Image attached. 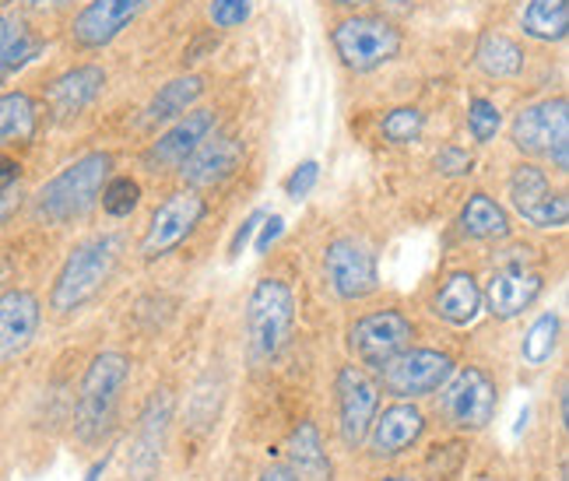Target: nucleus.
Here are the masks:
<instances>
[{
    "label": "nucleus",
    "mask_w": 569,
    "mask_h": 481,
    "mask_svg": "<svg viewBox=\"0 0 569 481\" xmlns=\"http://www.w3.org/2000/svg\"><path fill=\"white\" fill-rule=\"evenodd\" d=\"M113 172L109 151H89L74 159L68 169H60L50 183H42L36 193V214L50 226H71L84 218L102 197V187Z\"/></svg>",
    "instance_id": "f257e3e1"
},
{
    "label": "nucleus",
    "mask_w": 569,
    "mask_h": 481,
    "mask_svg": "<svg viewBox=\"0 0 569 481\" xmlns=\"http://www.w3.org/2000/svg\"><path fill=\"white\" fill-rule=\"evenodd\" d=\"M117 264H120V236L106 232L84 239L63 260L50 292V305L57 313H78L81 305H89L106 289V281L113 278Z\"/></svg>",
    "instance_id": "f03ea898"
},
{
    "label": "nucleus",
    "mask_w": 569,
    "mask_h": 481,
    "mask_svg": "<svg viewBox=\"0 0 569 481\" xmlns=\"http://www.w3.org/2000/svg\"><path fill=\"white\" fill-rule=\"evenodd\" d=\"M130 377V362L120 352H102L92 359L89 373L78 390V435L81 440H99L113 425L120 393Z\"/></svg>",
    "instance_id": "7ed1b4c3"
},
{
    "label": "nucleus",
    "mask_w": 569,
    "mask_h": 481,
    "mask_svg": "<svg viewBox=\"0 0 569 481\" xmlns=\"http://www.w3.org/2000/svg\"><path fill=\"white\" fill-rule=\"evenodd\" d=\"M510 138L523 156H545L556 172H569V106L562 96L523 106Z\"/></svg>",
    "instance_id": "20e7f679"
},
{
    "label": "nucleus",
    "mask_w": 569,
    "mask_h": 481,
    "mask_svg": "<svg viewBox=\"0 0 569 481\" xmlns=\"http://www.w3.org/2000/svg\"><path fill=\"white\" fill-rule=\"evenodd\" d=\"M296 320L292 289L278 278L257 281L247 302V338L253 359H274L278 348L289 341Z\"/></svg>",
    "instance_id": "39448f33"
},
{
    "label": "nucleus",
    "mask_w": 569,
    "mask_h": 481,
    "mask_svg": "<svg viewBox=\"0 0 569 481\" xmlns=\"http://www.w3.org/2000/svg\"><path fill=\"white\" fill-rule=\"evenodd\" d=\"M335 53L348 71L369 74L390 63L401 53V32L383 18L373 14H359V18H345L341 26L331 32Z\"/></svg>",
    "instance_id": "423d86ee"
},
{
    "label": "nucleus",
    "mask_w": 569,
    "mask_h": 481,
    "mask_svg": "<svg viewBox=\"0 0 569 481\" xmlns=\"http://www.w3.org/2000/svg\"><path fill=\"white\" fill-rule=\"evenodd\" d=\"M499 408L496 380L478 365H465L461 373H450V380L440 387V414L453 429H486Z\"/></svg>",
    "instance_id": "0eeeda50"
},
{
    "label": "nucleus",
    "mask_w": 569,
    "mask_h": 481,
    "mask_svg": "<svg viewBox=\"0 0 569 481\" xmlns=\"http://www.w3.org/2000/svg\"><path fill=\"white\" fill-rule=\"evenodd\" d=\"M383 387L387 393L401 401L426 398L436 393L453 373V359L447 352H436V348H405L401 355H393L383 369Z\"/></svg>",
    "instance_id": "6e6552de"
},
{
    "label": "nucleus",
    "mask_w": 569,
    "mask_h": 481,
    "mask_svg": "<svg viewBox=\"0 0 569 481\" xmlns=\"http://www.w3.org/2000/svg\"><path fill=\"white\" fill-rule=\"evenodd\" d=\"M204 211H208V204L197 190H180V193L166 197L148 222V232L141 239V257L159 260L177 250L180 243H187V236L201 226Z\"/></svg>",
    "instance_id": "1a4fd4ad"
},
{
    "label": "nucleus",
    "mask_w": 569,
    "mask_h": 481,
    "mask_svg": "<svg viewBox=\"0 0 569 481\" xmlns=\"http://www.w3.org/2000/svg\"><path fill=\"white\" fill-rule=\"evenodd\" d=\"M411 334H415V327L405 313L380 310V313H369L352 323V331H348V348H352V355L366 369H383L393 355H401L411 344Z\"/></svg>",
    "instance_id": "9d476101"
},
{
    "label": "nucleus",
    "mask_w": 569,
    "mask_h": 481,
    "mask_svg": "<svg viewBox=\"0 0 569 481\" xmlns=\"http://www.w3.org/2000/svg\"><path fill=\"white\" fill-rule=\"evenodd\" d=\"M510 204L523 222L535 229H562L569 222V201L566 193H552L545 169L535 162H520L510 177Z\"/></svg>",
    "instance_id": "9b49d317"
},
{
    "label": "nucleus",
    "mask_w": 569,
    "mask_h": 481,
    "mask_svg": "<svg viewBox=\"0 0 569 481\" xmlns=\"http://www.w3.org/2000/svg\"><path fill=\"white\" fill-rule=\"evenodd\" d=\"M323 271L331 278V289L345 299V302H356L366 299L380 289V278H377V257L369 253L366 243L352 236H341L335 239L331 247L323 253Z\"/></svg>",
    "instance_id": "f8f14e48"
},
{
    "label": "nucleus",
    "mask_w": 569,
    "mask_h": 481,
    "mask_svg": "<svg viewBox=\"0 0 569 481\" xmlns=\"http://www.w3.org/2000/svg\"><path fill=\"white\" fill-rule=\"evenodd\" d=\"M380 387L362 365H345L338 373V429L345 447H359L377 419Z\"/></svg>",
    "instance_id": "ddd939ff"
},
{
    "label": "nucleus",
    "mask_w": 569,
    "mask_h": 481,
    "mask_svg": "<svg viewBox=\"0 0 569 481\" xmlns=\"http://www.w3.org/2000/svg\"><path fill=\"white\" fill-rule=\"evenodd\" d=\"M151 0H89L71 26V39L81 50H102L134 21Z\"/></svg>",
    "instance_id": "4468645a"
},
{
    "label": "nucleus",
    "mask_w": 569,
    "mask_h": 481,
    "mask_svg": "<svg viewBox=\"0 0 569 481\" xmlns=\"http://www.w3.org/2000/svg\"><path fill=\"white\" fill-rule=\"evenodd\" d=\"M208 134H214V113H211V109H187V113L177 117V123H172L166 134L144 151V166L151 172L180 169Z\"/></svg>",
    "instance_id": "2eb2a0df"
},
{
    "label": "nucleus",
    "mask_w": 569,
    "mask_h": 481,
    "mask_svg": "<svg viewBox=\"0 0 569 481\" xmlns=\"http://www.w3.org/2000/svg\"><path fill=\"white\" fill-rule=\"evenodd\" d=\"M102 89H106V71L99 68V63H78V68L57 74L47 84L42 99H47L50 117L57 123H63V120L81 117L84 109L102 96Z\"/></svg>",
    "instance_id": "dca6fc26"
},
{
    "label": "nucleus",
    "mask_w": 569,
    "mask_h": 481,
    "mask_svg": "<svg viewBox=\"0 0 569 481\" xmlns=\"http://www.w3.org/2000/svg\"><path fill=\"white\" fill-rule=\"evenodd\" d=\"M243 156H247V144L236 134H208L201 144H197L193 156L183 162V180L190 190L218 187L239 169Z\"/></svg>",
    "instance_id": "f3484780"
},
{
    "label": "nucleus",
    "mask_w": 569,
    "mask_h": 481,
    "mask_svg": "<svg viewBox=\"0 0 569 481\" xmlns=\"http://www.w3.org/2000/svg\"><path fill=\"white\" fill-rule=\"evenodd\" d=\"M541 289H545V281H541L538 271L510 264V268H499L489 278L486 295H481V305H486L496 320H513V317H520L523 310H528V305H535Z\"/></svg>",
    "instance_id": "a211bd4d"
},
{
    "label": "nucleus",
    "mask_w": 569,
    "mask_h": 481,
    "mask_svg": "<svg viewBox=\"0 0 569 481\" xmlns=\"http://www.w3.org/2000/svg\"><path fill=\"white\" fill-rule=\"evenodd\" d=\"M42 305L29 289H11L0 295V359L26 352L39 334Z\"/></svg>",
    "instance_id": "6ab92c4d"
},
{
    "label": "nucleus",
    "mask_w": 569,
    "mask_h": 481,
    "mask_svg": "<svg viewBox=\"0 0 569 481\" xmlns=\"http://www.w3.org/2000/svg\"><path fill=\"white\" fill-rule=\"evenodd\" d=\"M426 432V414L415 404H390L380 419H373L369 425V453L373 457H398L408 447H415V440Z\"/></svg>",
    "instance_id": "aec40b11"
},
{
    "label": "nucleus",
    "mask_w": 569,
    "mask_h": 481,
    "mask_svg": "<svg viewBox=\"0 0 569 481\" xmlns=\"http://www.w3.org/2000/svg\"><path fill=\"white\" fill-rule=\"evenodd\" d=\"M432 313L453 323V327H468L478 320L481 313V289H478V281L471 271H453L447 281H443V289L436 292L432 299Z\"/></svg>",
    "instance_id": "412c9836"
},
{
    "label": "nucleus",
    "mask_w": 569,
    "mask_h": 481,
    "mask_svg": "<svg viewBox=\"0 0 569 481\" xmlns=\"http://www.w3.org/2000/svg\"><path fill=\"white\" fill-rule=\"evenodd\" d=\"M166 422H169V401L162 398V404H159V398H156V401H151V408L144 411L134 453H130V474H134V481H151V478L159 474Z\"/></svg>",
    "instance_id": "4be33fe9"
},
{
    "label": "nucleus",
    "mask_w": 569,
    "mask_h": 481,
    "mask_svg": "<svg viewBox=\"0 0 569 481\" xmlns=\"http://www.w3.org/2000/svg\"><path fill=\"white\" fill-rule=\"evenodd\" d=\"M39 130V102L29 92H0V148L29 144Z\"/></svg>",
    "instance_id": "5701e85b"
},
{
    "label": "nucleus",
    "mask_w": 569,
    "mask_h": 481,
    "mask_svg": "<svg viewBox=\"0 0 569 481\" xmlns=\"http://www.w3.org/2000/svg\"><path fill=\"white\" fill-rule=\"evenodd\" d=\"M204 96V78L201 74H183V78H172L169 84L156 92V99L148 102L144 109V120L148 123H166V120H177L183 117L187 109H193V102Z\"/></svg>",
    "instance_id": "b1692460"
},
{
    "label": "nucleus",
    "mask_w": 569,
    "mask_h": 481,
    "mask_svg": "<svg viewBox=\"0 0 569 481\" xmlns=\"http://www.w3.org/2000/svg\"><path fill=\"white\" fill-rule=\"evenodd\" d=\"M289 453H292V474L299 481H331V461H327L320 432L313 422H302L292 432Z\"/></svg>",
    "instance_id": "393cba45"
},
{
    "label": "nucleus",
    "mask_w": 569,
    "mask_h": 481,
    "mask_svg": "<svg viewBox=\"0 0 569 481\" xmlns=\"http://www.w3.org/2000/svg\"><path fill=\"white\" fill-rule=\"evenodd\" d=\"M461 229L471 239H507L510 236V214L489 193H471L461 208Z\"/></svg>",
    "instance_id": "a878e982"
},
{
    "label": "nucleus",
    "mask_w": 569,
    "mask_h": 481,
    "mask_svg": "<svg viewBox=\"0 0 569 481\" xmlns=\"http://www.w3.org/2000/svg\"><path fill=\"white\" fill-rule=\"evenodd\" d=\"M475 63L489 78H517L523 71V50L510 36L502 32H486L475 47Z\"/></svg>",
    "instance_id": "bb28decb"
},
{
    "label": "nucleus",
    "mask_w": 569,
    "mask_h": 481,
    "mask_svg": "<svg viewBox=\"0 0 569 481\" xmlns=\"http://www.w3.org/2000/svg\"><path fill=\"white\" fill-rule=\"evenodd\" d=\"M520 26L531 39L559 42L569 32V0H528L520 14Z\"/></svg>",
    "instance_id": "cd10ccee"
},
{
    "label": "nucleus",
    "mask_w": 569,
    "mask_h": 481,
    "mask_svg": "<svg viewBox=\"0 0 569 481\" xmlns=\"http://www.w3.org/2000/svg\"><path fill=\"white\" fill-rule=\"evenodd\" d=\"M559 334H562V323H559V313H541L531 327L528 334H523V344H520V355L528 365H545L559 348Z\"/></svg>",
    "instance_id": "c85d7f7f"
},
{
    "label": "nucleus",
    "mask_w": 569,
    "mask_h": 481,
    "mask_svg": "<svg viewBox=\"0 0 569 481\" xmlns=\"http://www.w3.org/2000/svg\"><path fill=\"white\" fill-rule=\"evenodd\" d=\"M39 50H42L39 36L32 29H26V26H18L11 42H8L4 50H0V84H4L11 74H18L21 68H29V63L39 57Z\"/></svg>",
    "instance_id": "c756f323"
},
{
    "label": "nucleus",
    "mask_w": 569,
    "mask_h": 481,
    "mask_svg": "<svg viewBox=\"0 0 569 481\" xmlns=\"http://www.w3.org/2000/svg\"><path fill=\"white\" fill-rule=\"evenodd\" d=\"M380 130H383V138L390 144H415L422 138V130H426V113H422V109H415V106L390 109V113L383 117V123H380Z\"/></svg>",
    "instance_id": "7c9ffc66"
},
{
    "label": "nucleus",
    "mask_w": 569,
    "mask_h": 481,
    "mask_svg": "<svg viewBox=\"0 0 569 481\" xmlns=\"http://www.w3.org/2000/svg\"><path fill=\"white\" fill-rule=\"evenodd\" d=\"M138 201H141V187L130 180V177L106 180V187H102V208H106V214L127 218L130 211L138 208Z\"/></svg>",
    "instance_id": "2f4dec72"
},
{
    "label": "nucleus",
    "mask_w": 569,
    "mask_h": 481,
    "mask_svg": "<svg viewBox=\"0 0 569 481\" xmlns=\"http://www.w3.org/2000/svg\"><path fill=\"white\" fill-rule=\"evenodd\" d=\"M499 127H502V113H499V106L492 99H471L468 106V130H471V138L478 144H489L496 134H499Z\"/></svg>",
    "instance_id": "473e14b6"
},
{
    "label": "nucleus",
    "mask_w": 569,
    "mask_h": 481,
    "mask_svg": "<svg viewBox=\"0 0 569 481\" xmlns=\"http://www.w3.org/2000/svg\"><path fill=\"white\" fill-rule=\"evenodd\" d=\"M253 11V0H211V21L218 29H236L243 26Z\"/></svg>",
    "instance_id": "72a5a7b5"
},
{
    "label": "nucleus",
    "mask_w": 569,
    "mask_h": 481,
    "mask_svg": "<svg viewBox=\"0 0 569 481\" xmlns=\"http://www.w3.org/2000/svg\"><path fill=\"white\" fill-rule=\"evenodd\" d=\"M432 166H436V172H443V177H468V172H471V166H475V159L468 156L465 148H457V144H447V148H440V151H436Z\"/></svg>",
    "instance_id": "f704fd0d"
},
{
    "label": "nucleus",
    "mask_w": 569,
    "mask_h": 481,
    "mask_svg": "<svg viewBox=\"0 0 569 481\" xmlns=\"http://www.w3.org/2000/svg\"><path fill=\"white\" fill-rule=\"evenodd\" d=\"M320 180V166L317 162H299L292 169V177L284 180V193L292 197V201H302V197H310V190L317 187Z\"/></svg>",
    "instance_id": "c9c22d12"
},
{
    "label": "nucleus",
    "mask_w": 569,
    "mask_h": 481,
    "mask_svg": "<svg viewBox=\"0 0 569 481\" xmlns=\"http://www.w3.org/2000/svg\"><path fill=\"white\" fill-rule=\"evenodd\" d=\"M260 222H264V211H253V214L247 218V222L236 229V236H232V247H229V257H239V250L247 247V239L253 236V229H257Z\"/></svg>",
    "instance_id": "e433bc0d"
},
{
    "label": "nucleus",
    "mask_w": 569,
    "mask_h": 481,
    "mask_svg": "<svg viewBox=\"0 0 569 481\" xmlns=\"http://www.w3.org/2000/svg\"><path fill=\"white\" fill-rule=\"evenodd\" d=\"M284 232V222H281V218L278 214H264V226H260V239H257V253H268L271 250V243H274V239Z\"/></svg>",
    "instance_id": "4c0bfd02"
},
{
    "label": "nucleus",
    "mask_w": 569,
    "mask_h": 481,
    "mask_svg": "<svg viewBox=\"0 0 569 481\" xmlns=\"http://www.w3.org/2000/svg\"><path fill=\"white\" fill-rule=\"evenodd\" d=\"M21 183V162L11 156H0V193Z\"/></svg>",
    "instance_id": "58836bf2"
},
{
    "label": "nucleus",
    "mask_w": 569,
    "mask_h": 481,
    "mask_svg": "<svg viewBox=\"0 0 569 481\" xmlns=\"http://www.w3.org/2000/svg\"><path fill=\"white\" fill-rule=\"evenodd\" d=\"M18 208H21V183L0 193V226H4V222H8V218H11Z\"/></svg>",
    "instance_id": "ea45409f"
},
{
    "label": "nucleus",
    "mask_w": 569,
    "mask_h": 481,
    "mask_svg": "<svg viewBox=\"0 0 569 481\" xmlns=\"http://www.w3.org/2000/svg\"><path fill=\"white\" fill-rule=\"evenodd\" d=\"M74 0H26V8L36 11V14H50V11H63V8H71Z\"/></svg>",
    "instance_id": "a19ab883"
},
{
    "label": "nucleus",
    "mask_w": 569,
    "mask_h": 481,
    "mask_svg": "<svg viewBox=\"0 0 569 481\" xmlns=\"http://www.w3.org/2000/svg\"><path fill=\"white\" fill-rule=\"evenodd\" d=\"M214 42H218L214 36H208V39H197L193 47H190V50L183 53V63H193V60H201V57H204V53H208V50L214 47Z\"/></svg>",
    "instance_id": "79ce46f5"
},
{
    "label": "nucleus",
    "mask_w": 569,
    "mask_h": 481,
    "mask_svg": "<svg viewBox=\"0 0 569 481\" xmlns=\"http://www.w3.org/2000/svg\"><path fill=\"white\" fill-rule=\"evenodd\" d=\"M18 32V21H11L8 14H0V50H4L8 47V42H11V36Z\"/></svg>",
    "instance_id": "37998d69"
},
{
    "label": "nucleus",
    "mask_w": 569,
    "mask_h": 481,
    "mask_svg": "<svg viewBox=\"0 0 569 481\" xmlns=\"http://www.w3.org/2000/svg\"><path fill=\"white\" fill-rule=\"evenodd\" d=\"M260 481H299V478L292 474V468H268L260 474Z\"/></svg>",
    "instance_id": "c03bdc74"
},
{
    "label": "nucleus",
    "mask_w": 569,
    "mask_h": 481,
    "mask_svg": "<svg viewBox=\"0 0 569 481\" xmlns=\"http://www.w3.org/2000/svg\"><path fill=\"white\" fill-rule=\"evenodd\" d=\"M335 4H341V8H359V4H369V0H335Z\"/></svg>",
    "instance_id": "a18cd8bd"
},
{
    "label": "nucleus",
    "mask_w": 569,
    "mask_h": 481,
    "mask_svg": "<svg viewBox=\"0 0 569 481\" xmlns=\"http://www.w3.org/2000/svg\"><path fill=\"white\" fill-rule=\"evenodd\" d=\"M99 474H102V464H96L89 474H84V481H99Z\"/></svg>",
    "instance_id": "49530a36"
},
{
    "label": "nucleus",
    "mask_w": 569,
    "mask_h": 481,
    "mask_svg": "<svg viewBox=\"0 0 569 481\" xmlns=\"http://www.w3.org/2000/svg\"><path fill=\"white\" fill-rule=\"evenodd\" d=\"M380 481H415L411 474H390V478H380Z\"/></svg>",
    "instance_id": "de8ad7c7"
},
{
    "label": "nucleus",
    "mask_w": 569,
    "mask_h": 481,
    "mask_svg": "<svg viewBox=\"0 0 569 481\" xmlns=\"http://www.w3.org/2000/svg\"><path fill=\"white\" fill-rule=\"evenodd\" d=\"M11 4V0H0V8H8Z\"/></svg>",
    "instance_id": "09e8293b"
}]
</instances>
